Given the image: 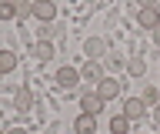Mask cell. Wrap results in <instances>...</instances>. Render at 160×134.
<instances>
[{
  "label": "cell",
  "mask_w": 160,
  "mask_h": 134,
  "mask_svg": "<svg viewBox=\"0 0 160 134\" xmlns=\"http://www.w3.org/2000/svg\"><path fill=\"white\" fill-rule=\"evenodd\" d=\"M87 3H93V0H87Z\"/></svg>",
  "instance_id": "22"
},
{
  "label": "cell",
  "mask_w": 160,
  "mask_h": 134,
  "mask_svg": "<svg viewBox=\"0 0 160 134\" xmlns=\"http://www.w3.org/2000/svg\"><path fill=\"white\" fill-rule=\"evenodd\" d=\"M13 107H17L20 114H27L30 107H33V94H30L27 87H20V91H17V97H13Z\"/></svg>",
  "instance_id": "10"
},
{
  "label": "cell",
  "mask_w": 160,
  "mask_h": 134,
  "mask_svg": "<svg viewBox=\"0 0 160 134\" xmlns=\"http://www.w3.org/2000/svg\"><path fill=\"white\" fill-rule=\"evenodd\" d=\"M97 94L103 97V101H113L120 94V81H113V77H103V81L97 84Z\"/></svg>",
  "instance_id": "6"
},
{
  "label": "cell",
  "mask_w": 160,
  "mask_h": 134,
  "mask_svg": "<svg viewBox=\"0 0 160 134\" xmlns=\"http://www.w3.org/2000/svg\"><path fill=\"white\" fill-rule=\"evenodd\" d=\"M73 131L77 134H97V117L93 114H80L77 121H73Z\"/></svg>",
  "instance_id": "7"
},
{
  "label": "cell",
  "mask_w": 160,
  "mask_h": 134,
  "mask_svg": "<svg viewBox=\"0 0 160 134\" xmlns=\"http://www.w3.org/2000/svg\"><path fill=\"white\" fill-rule=\"evenodd\" d=\"M80 107H83L80 114H93V117H97V114L107 107V101H103L100 94H83V97H80Z\"/></svg>",
  "instance_id": "1"
},
{
  "label": "cell",
  "mask_w": 160,
  "mask_h": 134,
  "mask_svg": "<svg viewBox=\"0 0 160 134\" xmlns=\"http://www.w3.org/2000/svg\"><path fill=\"white\" fill-rule=\"evenodd\" d=\"M33 17L50 24L53 17H57V7H53V0H33Z\"/></svg>",
  "instance_id": "2"
},
{
  "label": "cell",
  "mask_w": 160,
  "mask_h": 134,
  "mask_svg": "<svg viewBox=\"0 0 160 134\" xmlns=\"http://www.w3.org/2000/svg\"><path fill=\"white\" fill-rule=\"evenodd\" d=\"M137 24L140 27H160V13H157V7H140V13H137Z\"/></svg>",
  "instance_id": "5"
},
{
  "label": "cell",
  "mask_w": 160,
  "mask_h": 134,
  "mask_svg": "<svg viewBox=\"0 0 160 134\" xmlns=\"http://www.w3.org/2000/svg\"><path fill=\"white\" fill-rule=\"evenodd\" d=\"M127 131H130V117L117 114V117L110 121V134H127Z\"/></svg>",
  "instance_id": "13"
},
{
  "label": "cell",
  "mask_w": 160,
  "mask_h": 134,
  "mask_svg": "<svg viewBox=\"0 0 160 134\" xmlns=\"http://www.w3.org/2000/svg\"><path fill=\"white\" fill-rule=\"evenodd\" d=\"M10 17H17V7L10 0H0V20H10Z\"/></svg>",
  "instance_id": "15"
},
{
  "label": "cell",
  "mask_w": 160,
  "mask_h": 134,
  "mask_svg": "<svg viewBox=\"0 0 160 134\" xmlns=\"http://www.w3.org/2000/svg\"><path fill=\"white\" fill-rule=\"evenodd\" d=\"M143 104H150V107H153V104H160V94H157V87H147V91H143Z\"/></svg>",
  "instance_id": "16"
},
{
  "label": "cell",
  "mask_w": 160,
  "mask_h": 134,
  "mask_svg": "<svg viewBox=\"0 0 160 134\" xmlns=\"http://www.w3.org/2000/svg\"><path fill=\"white\" fill-rule=\"evenodd\" d=\"M80 81H103V67H100L97 61H90V64H83V67H80Z\"/></svg>",
  "instance_id": "8"
},
{
  "label": "cell",
  "mask_w": 160,
  "mask_h": 134,
  "mask_svg": "<svg viewBox=\"0 0 160 134\" xmlns=\"http://www.w3.org/2000/svg\"><path fill=\"white\" fill-rule=\"evenodd\" d=\"M17 67V54H10V51H0V74H10Z\"/></svg>",
  "instance_id": "12"
},
{
  "label": "cell",
  "mask_w": 160,
  "mask_h": 134,
  "mask_svg": "<svg viewBox=\"0 0 160 134\" xmlns=\"http://www.w3.org/2000/svg\"><path fill=\"white\" fill-rule=\"evenodd\" d=\"M83 54H87L90 61L103 57V54H107V40H100V37H87V40H83Z\"/></svg>",
  "instance_id": "3"
},
{
  "label": "cell",
  "mask_w": 160,
  "mask_h": 134,
  "mask_svg": "<svg viewBox=\"0 0 160 134\" xmlns=\"http://www.w3.org/2000/svg\"><path fill=\"white\" fill-rule=\"evenodd\" d=\"M7 134H27V131H23V127H10Z\"/></svg>",
  "instance_id": "21"
},
{
  "label": "cell",
  "mask_w": 160,
  "mask_h": 134,
  "mask_svg": "<svg viewBox=\"0 0 160 134\" xmlns=\"http://www.w3.org/2000/svg\"><path fill=\"white\" fill-rule=\"evenodd\" d=\"M57 84L67 87V91L77 87V84H80V71H77V67H60V71H57Z\"/></svg>",
  "instance_id": "4"
},
{
  "label": "cell",
  "mask_w": 160,
  "mask_h": 134,
  "mask_svg": "<svg viewBox=\"0 0 160 134\" xmlns=\"http://www.w3.org/2000/svg\"><path fill=\"white\" fill-rule=\"evenodd\" d=\"M150 34H153V44H157V47H160V27H153V30H150Z\"/></svg>",
  "instance_id": "19"
},
{
  "label": "cell",
  "mask_w": 160,
  "mask_h": 134,
  "mask_svg": "<svg viewBox=\"0 0 160 134\" xmlns=\"http://www.w3.org/2000/svg\"><path fill=\"white\" fill-rule=\"evenodd\" d=\"M137 3H140V7H157L160 0H137Z\"/></svg>",
  "instance_id": "18"
},
{
  "label": "cell",
  "mask_w": 160,
  "mask_h": 134,
  "mask_svg": "<svg viewBox=\"0 0 160 134\" xmlns=\"http://www.w3.org/2000/svg\"><path fill=\"white\" fill-rule=\"evenodd\" d=\"M143 97H130L127 104H123V117H130V121H137V117H143Z\"/></svg>",
  "instance_id": "9"
},
{
  "label": "cell",
  "mask_w": 160,
  "mask_h": 134,
  "mask_svg": "<svg viewBox=\"0 0 160 134\" xmlns=\"http://www.w3.org/2000/svg\"><path fill=\"white\" fill-rule=\"evenodd\" d=\"M127 71L133 74V77H140V74L147 71V64H143V57H130V61H127Z\"/></svg>",
  "instance_id": "14"
},
{
  "label": "cell",
  "mask_w": 160,
  "mask_h": 134,
  "mask_svg": "<svg viewBox=\"0 0 160 134\" xmlns=\"http://www.w3.org/2000/svg\"><path fill=\"white\" fill-rule=\"evenodd\" d=\"M153 121L160 124V104H153Z\"/></svg>",
  "instance_id": "20"
},
{
  "label": "cell",
  "mask_w": 160,
  "mask_h": 134,
  "mask_svg": "<svg viewBox=\"0 0 160 134\" xmlns=\"http://www.w3.org/2000/svg\"><path fill=\"white\" fill-rule=\"evenodd\" d=\"M30 54H33L37 61H50V57H53V44L50 40H37L33 47H30Z\"/></svg>",
  "instance_id": "11"
},
{
  "label": "cell",
  "mask_w": 160,
  "mask_h": 134,
  "mask_svg": "<svg viewBox=\"0 0 160 134\" xmlns=\"http://www.w3.org/2000/svg\"><path fill=\"white\" fill-rule=\"evenodd\" d=\"M30 13H33V3L20 0V3H17V17H30Z\"/></svg>",
  "instance_id": "17"
}]
</instances>
